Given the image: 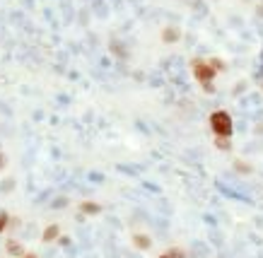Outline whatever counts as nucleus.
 Listing matches in <instances>:
<instances>
[{
  "label": "nucleus",
  "mask_w": 263,
  "mask_h": 258,
  "mask_svg": "<svg viewBox=\"0 0 263 258\" xmlns=\"http://www.w3.org/2000/svg\"><path fill=\"white\" fill-rule=\"evenodd\" d=\"M210 128H212V133L215 135H225V138H230L232 135V116L227 114V111H215V114H210Z\"/></svg>",
  "instance_id": "obj_1"
},
{
  "label": "nucleus",
  "mask_w": 263,
  "mask_h": 258,
  "mask_svg": "<svg viewBox=\"0 0 263 258\" xmlns=\"http://www.w3.org/2000/svg\"><path fill=\"white\" fill-rule=\"evenodd\" d=\"M215 68L210 65V63H205V60H193V75H196V80L198 82H203L205 92H212V77H215Z\"/></svg>",
  "instance_id": "obj_2"
},
{
  "label": "nucleus",
  "mask_w": 263,
  "mask_h": 258,
  "mask_svg": "<svg viewBox=\"0 0 263 258\" xmlns=\"http://www.w3.org/2000/svg\"><path fill=\"white\" fill-rule=\"evenodd\" d=\"M80 210H82L85 215H97V212H102V205H97V203H82Z\"/></svg>",
  "instance_id": "obj_3"
},
{
  "label": "nucleus",
  "mask_w": 263,
  "mask_h": 258,
  "mask_svg": "<svg viewBox=\"0 0 263 258\" xmlns=\"http://www.w3.org/2000/svg\"><path fill=\"white\" fill-rule=\"evenodd\" d=\"M58 227H56V225H51V227H49V230L44 232V244H49V241H53V239H56V236H58Z\"/></svg>",
  "instance_id": "obj_4"
},
{
  "label": "nucleus",
  "mask_w": 263,
  "mask_h": 258,
  "mask_svg": "<svg viewBox=\"0 0 263 258\" xmlns=\"http://www.w3.org/2000/svg\"><path fill=\"white\" fill-rule=\"evenodd\" d=\"M133 241H135V246H140V249H150V239H147V236L135 234V236H133Z\"/></svg>",
  "instance_id": "obj_5"
},
{
  "label": "nucleus",
  "mask_w": 263,
  "mask_h": 258,
  "mask_svg": "<svg viewBox=\"0 0 263 258\" xmlns=\"http://www.w3.org/2000/svg\"><path fill=\"white\" fill-rule=\"evenodd\" d=\"M215 145H217L220 150H230V138H225V135H215Z\"/></svg>",
  "instance_id": "obj_6"
},
{
  "label": "nucleus",
  "mask_w": 263,
  "mask_h": 258,
  "mask_svg": "<svg viewBox=\"0 0 263 258\" xmlns=\"http://www.w3.org/2000/svg\"><path fill=\"white\" fill-rule=\"evenodd\" d=\"M176 39H179V31H176V29H167V31H164V41H167V44H172Z\"/></svg>",
  "instance_id": "obj_7"
},
{
  "label": "nucleus",
  "mask_w": 263,
  "mask_h": 258,
  "mask_svg": "<svg viewBox=\"0 0 263 258\" xmlns=\"http://www.w3.org/2000/svg\"><path fill=\"white\" fill-rule=\"evenodd\" d=\"M210 65H212L215 70H225V63H222V60H217V58H212V60H210Z\"/></svg>",
  "instance_id": "obj_8"
},
{
  "label": "nucleus",
  "mask_w": 263,
  "mask_h": 258,
  "mask_svg": "<svg viewBox=\"0 0 263 258\" xmlns=\"http://www.w3.org/2000/svg\"><path fill=\"white\" fill-rule=\"evenodd\" d=\"M5 227H7V215H0V234H2Z\"/></svg>",
  "instance_id": "obj_9"
},
{
  "label": "nucleus",
  "mask_w": 263,
  "mask_h": 258,
  "mask_svg": "<svg viewBox=\"0 0 263 258\" xmlns=\"http://www.w3.org/2000/svg\"><path fill=\"white\" fill-rule=\"evenodd\" d=\"M10 251H12V254H20V246H17L15 241H10Z\"/></svg>",
  "instance_id": "obj_10"
},
{
  "label": "nucleus",
  "mask_w": 263,
  "mask_h": 258,
  "mask_svg": "<svg viewBox=\"0 0 263 258\" xmlns=\"http://www.w3.org/2000/svg\"><path fill=\"white\" fill-rule=\"evenodd\" d=\"M22 258H36V256H34V254H27V256H25V254H22Z\"/></svg>",
  "instance_id": "obj_11"
},
{
  "label": "nucleus",
  "mask_w": 263,
  "mask_h": 258,
  "mask_svg": "<svg viewBox=\"0 0 263 258\" xmlns=\"http://www.w3.org/2000/svg\"><path fill=\"white\" fill-rule=\"evenodd\" d=\"M2 164H5V157H2V155H0V167H2Z\"/></svg>",
  "instance_id": "obj_12"
},
{
  "label": "nucleus",
  "mask_w": 263,
  "mask_h": 258,
  "mask_svg": "<svg viewBox=\"0 0 263 258\" xmlns=\"http://www.w3.org/2000/svg\"><path fill=\"white\" fill-rule=\"evenodd\" d=\"M159 258H174V256H172V254H164V256H159Z\"/></svg>",
  "instance_id": "obj_13"
}]
</instances>
